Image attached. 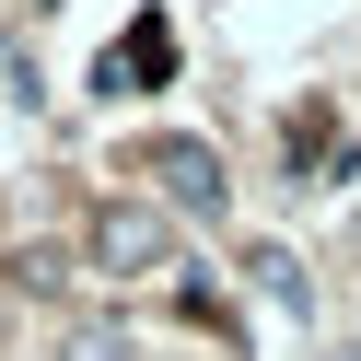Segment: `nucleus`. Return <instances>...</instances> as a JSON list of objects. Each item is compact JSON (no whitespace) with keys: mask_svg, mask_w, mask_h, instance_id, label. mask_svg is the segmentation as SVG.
Here are the masks:
<instances>
[{"mask_svg":"<svg viewBox=\"0 0 361 361\" xmlns=\"http://www.w3.org/2000/svg\"><path fill=\"white\" fill-rule=\"evenodd\" d=\"M326 361H361V338H350V350H326Z\"/></svg>","mask_w":361,"mask_h":361,"instance_id":"obj_5","label":"nucleus"},{"mask_svg":"<svg viewBox=\"0 0 361 361\" xmlns=\"http://www.w3.org/2000/svg\"><path fill=\"white\" fill-rule=\"evenodd\" d=\"M94 257L117 268V280H152V268L175 257V233H164V210H140V198H105L94 210Z\"/></svg>","mask_w":361,"mask_h":361,"instance_id":"obj_1","label":"nucleus"},{"mask_svg":"<svg viewBox=\"0 0 361 361\" xmlns=\"http://www.w3.org/2000/svg\"><path fill=\"white\" fill-rule=\"evenodd\" d=\"M140 175L175 198V210H198V221H221V198H233V187H221V152H210V140H152V152H140Z\"/></svg>","mask_w":361,"mask_h":361,"instance_id":"obj_2","label":"nucleus"},{"mask_svg":"<svg viewBox=\"0 0 361 361\" xmlns=\"http://www.w3.org/2000/svg\"><path fill=\"white\" fill-rule=\"evenodd\" d=\"M0 338H12V291H0Z\"/></svg>","mask_w":361,"mask_h":361,"instance_id":"obj_4","label":"nucleus"},{"mask_svg":"<svg viewBox=\"0 0 361 361\" xmlns=\"http://www.w3.org/2000/svg\"><path fill=\"white\" fill-rule=\"evenodd\" d=\"M59 361H140V350H128V326L82 314V326H59Z\"/></svg>","mask_w":361,"mask_h":361,"instance_id":"obj_3","label":"nucleus"}]
</instances>
